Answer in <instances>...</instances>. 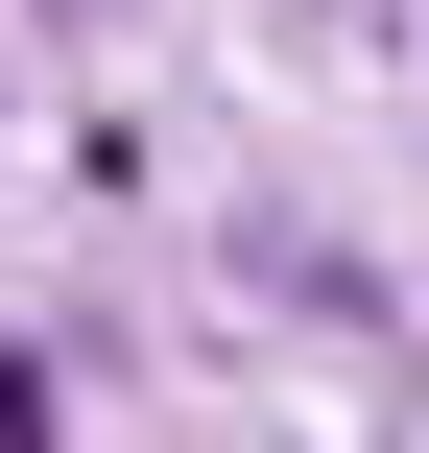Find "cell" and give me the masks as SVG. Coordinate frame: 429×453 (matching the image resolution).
Wrapping results in <instances>:
<instances>
[{
  "mask_svg": "<svg viewBox=\"0 0 429 453\" xmlns=\"http://www.w3.org/2000/svg\"><path fill=\"white\" fill-rule=\"evenodd\" d=\"M239 287H263V311H310V334H382V263H358V239H310V215H239Z\"/></svg>",
  "mask_w": 429,
  "mask_h": 453,
  "instance_id": "6da1fadb",
  "label": "cell"
},
{
  "mask_svg": "<svg viewBox=\"0 0 429 453\" xmlns=\"http://www.w3.org/2000/svg\"><path fill=\"white\" fill-rule=\"evenodd\" d=\"M72 406H96V358H72V334H0V453H48Z\"/></svg>",
  "mask_w": 429,
  "mask_h": 453,
  "instance_id": "7a4b0ae2",
  "label": "cell"
},
{
  "mask_svg": "<svg viewBox=\"0 0 429 453\" xmlns=\"http://www.w3.org/2000/svg\"><path fill=\"white\" fill-rule=\"evenodd\" d=\"M24 24H119V0H24Z\"/></svg>",
  "mask_w": 429,
  "mask_h": 453,
  "instance_id": "3957f363",
  "label": "cell"
}]
</instances>
